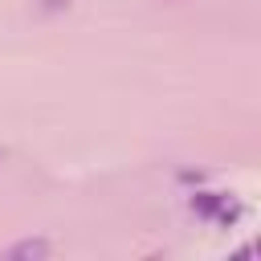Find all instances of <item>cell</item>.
<instances>
[{
    "label": "cell",
    "instance_id": "3",
    "mask_svg": "<svg viewBox=\"0 0 261 261\" xmlns=\"http://www.w3.org/2000/svg\"><path fill=\"white\" fill-rule=\"evenodd\" d=\"M61 4H69V0H49V4H45V8H61Z\"/></svg>",
    "mask_w": 261,
    "mask_h": 261
},
{
    "label": "cell",
    "instance_id": "1",
    "mask_svg": "<svg viewBox=\"0 0 261 261\" xmlns=\"http://www.w3.org/2000/svg\"><path fill=\"white\" fill-rule=\"evenodd\" d=\"M228 204V192H192L188 196V208L196 212V216H204V220H216V212Z\"/></svg>",
    "mask_w": 261,
    "mask_h": 261
},
{
    "label": "cell",
    "instance_id": "2",
    "mask_svg": "<svg viewBox=\"0 0 261 261\" xmlns=\"http://www.w3.org/2000/svg\"><path fill=\"white\" fill-rule=\"evenodd\" d=\"M8 257H49V241H20L8 249Z\"/></svg>",
    "mask_w": 261,
    "mask_h": 261
},
{
    "label": "cell",
    "instance_id": "4",
    "mask_svg": "<svg viewBox=\"0 0 261 261\" xmlns=\"http://www.w3.org/2000/svg\"><path fill=\"white\" fill-rule=\"evenodd\" d=\"M0 159H4V151H0Z\"/></svg>",
    "mask_w": 261,
    "mask_h": 261
}]
</instances>
